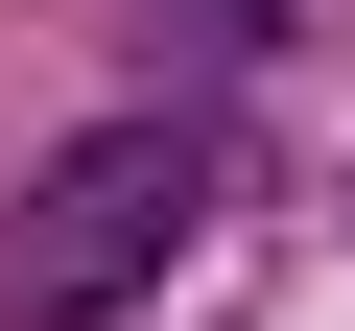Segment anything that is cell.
Returning a JSON list of instances; mask_svg holds the SVG:
<instances>
[{
    "mask_svg": "<svg viewBox=\"0 0 355 331\" xmlns=\"http://www.w3.org/2000/svg\"><path fill=\"white\" fill-rule=\"evenodd\" d=\"M237 213V142L214 118H71L24 190H0V331H119V307H166L190 284V237Z\"/></svg>",
    "mask_w": 355,
    "mask_h": 331,
    "instance_id": "cell-1",
    "label": "cell"
},
{
    "mask_svg": "<svg viewBox=\"0 0 355 331\" xmlns=\"http://www.w3.org/2000/svg\"><path fill=\"white\" fill-rule=\"evenodd\" d=\"M190 24H214V48H284V0H190Z\"/></svg>",
    "mask_w": 355,
    "mask_h": 331,
    "instance_id": "cell-2",
    "label": "cell"
}]
</instances>
